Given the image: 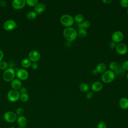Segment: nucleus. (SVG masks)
<instances>
[{
    "mask_svg": "<svg viewBox=\"0 0 128 128\" xmlns=\"http://www.w3.org/2000/svg\"><path fill=\"white\" fill-rule=\"evenodd\" d=\"M112 2V0H102V2H103L104 3L106 4H108L110 2Z\"/></svg>",
    "mask_w": 128,
    "mask_h": 128,
    "instance_id": "nucleus-38",
    "label": "nucleus"
},
{
    "mask_svg": "<svg viewBox=\"0 0 128 128\" xmlns=\"http://www.w3.org/2000/svg\"><path fill=\"white\" fill-rule=\"evenodd\" d=\"M82 24L83 28H84V29L88 28L90 26V22L88 20H84V21L82 22Z\"/></svg>",
    "mask_w": 128,
    "mask_h": 128,
    "instance_id": "nucleus-28",
    "label": "nucleus"
},
{
    "mask_svg": "<svg viewBox=\"0 0 128 128\" xmlns=\"http://www.w3.org/2000/svg\"><path fill=\"white\" fill-rule=\"evenodd\" d=\"M9 128H15V127H10Z\"/></svg>",
    "mask_w": 128,
    "mask_h": 128,
    "instance_id": "nucleus-43",
    "label": "nucleus"
},
{
    "mask_svg": "<svg viewBox=\"0 0 128 128\" xmlns=\"http://www.w3.org/2000/svg\"><path fill=\"white\" fill-rule=\"evenodd\" d=\"M92 74H94V75H96V74H98V71L96 70L95 68V69L92 70Z\"/></svg>",
    "mask_w": 128,
    "mask_h": 128,
    "instance_id": "nucleus-40",
    "label": "nucleus"
},
{
    "mask_svg": "<svg viewBox=\"0 0 128 128\" xmlns=\"http://www.w3.org/2000/svg\"><path fill=\"white\" fill-rule=\"evenodd\" d=\"M127 14H128V8H127Z\"/></svg>",
    "mask_w": 128,
    "mask_h": 128,
    "instance_id": "nucleus-42",
    "label": "nucleus"
},
{
    "mask_svg": "<svg viewBox=\"0 0 128 128\" xmlns=\"http://www.w3.org/2000/svg\"><path fill=\"white\" fill-rule=\"evenodd\" d=\"M74 20L76 22L77 24H80L82 22L84 21V18L83 14H76L74 16Z\"/></svg>",
    "mask_w": 128,
    "mask_h": 128,
    "instance_id": "nucleus-20",
    "label": "nucleus"
},
{
    "mask_svg": "<svg viewBox=\"0 0 128 128\" xmlns=\"http://www.w3.org/2000/svg\"><path fill=\"white\" fill-rule=\"evenodd\" d=\"M108 67H109V70H110L114 72L118 67V64L117 62H114V61H112V62L110 63Z\"/></svg>",
    "mask_w": 128,
    "mask_h": 128,
    "instance_id": "nucleus-22",
    "label": "nucleus"
},
{
    "mask_svg": "<svg viewBox=\"0 0 128 128\" xmlns=\"http://www.w3.org/2000/svg\"><path fill=\"white\" fill-rule=\"evenodd\" d=\"M20 98L21 101L23 102H27L29 98V96L28 94H22L20 95Z\"/></svg>",
    "mask_w": 128,
    "mask_h": 128,
    "instance_id": "nucleus-26",
    "label": "nucleus"
},
{
    "mask_svg": "<svg viewBox=\"0 0 128 128\" xmlns=\"http://www.w3.org/2000/svg\"><path fill=\"white\" fill-rule=\"evenodd\" d=\"M122 68L123 70L128 71V60H126L122 62Z\"/></svg>",
    "mask_w": 128,
    "mask_h": 128,
    "instance_id": "nucleus-30",
    "label": "nucleus"
},
{
    "mask_svg": "<svg viewBox=\"0 0 128 128\" xmlns=\"http://www.w3.org/2000/svg\"><path fill=\"white\" fill-rule=\"evenodd\" d=\"M4 54L2 50H0V62L1 61H2V60L3 58H4Z\"/></svg>",
    "mask_w": 128,
    "mask_h": 128,
    "instance_id": "nucleus-37",
    "label": "nucleus"
},
{
    "mask_svg": "<svg viewBox=\"0 0 128 128\" xmlns=\"http://www.w3.org/2000/svg\"><path fill=\"white\" fill-rule=\"evenodd\" d=\"M17 122L20 126H24L25 127L28 123V120L26 118L23 116H18L17 118Z\"/></svg>",
    "mask_w": 128,
    "mask_h": 128,
    "instance_id": "nucleus-17",
    "label": "nucleus"
},
{
    "mask_svg": "<svg viewBox=\"0 0 128 128\" xmlns=\"http://www.w3.org/2000/svg\"><path fill=\"white\" fill-rule=\"evenodd\" d=\"M26 4L31 6H35L38 4V0H26Z\"/></svg>",
    "mask_w": 128,
    "mask_h": 128,
    "instance_id": "nucleus-25",
    "label": "nucleus"
},
{
    "mask_svg": "<svg viewBox=\"0 0 128 128\" xmlns=\"http://www.w3.org/2000/svg\"><path fill=\"white\" fill-rule=\"evenodd\" d=\"M79 89L82 92H88L89 91L90 86L86 82H82L79 86Z\"/></svg>",
    "mask_w": 128,
    "mask_h": 128,
    "instance_id": "nucleus-19",
    "label": "nucleus"
},
{
    "mask_svg": "<svg viewBox=\"0 0 128 128\" xmlns=\"http://www.w3.org/2000/svg\"><path fill=\"white\" fill-rule=\"evenodd\" d=\"M40 58V53L36 50H31L28 54V59L31 62H36Z\"/></svg>",
    "mask_w": 128,
    "mask_h": 128,
    "instance_id": "nucleus-11",
    "label": "nucleus"
},
{
    "mask_svg": "<svg viewBox=\"0 0 128 128\" xmlns=\"http://www.w3.org/2000/svg\"><path fill=\"white\" fill-rule=\"evenodd\" d=\"M8 63L5 61H1L0 62V69L6 70L8 68Z\"/></svg>",
    "mask_w": 128,
    "mask_h": 128,
    "instance_id": "nucleus-27",
    "label": "nucleus"
},
{
    "mask_svg": "<svg viewBox=\"0 0 128 128\" xmlns=\"http://www.w3.org/2000/svg\"><path fill=\"white\" fill-rule=\"evenodd\" d=\"M97 128H106V124L104 122H100L97 126Z\"/></svg>",
    "mask_w": 128,
    "mask_h": 128,
    "instance_id": "nucleus-33",
    "label": "nucleus"
},
{
    "mask_svg": "<svg viewBox=\"0 0 128 128\" xmlns=\"http://www.w3.org/2000/svg\"><path fill=\"white\" fill-rule=\"evenodd\" d=\"M126 78H127V79H128V72L127 74H126Z\"/></svg>",
    "mask_w": 128,
    "mask_h": 128,
    "instance_id": "nucleus-41",
    "label": "nucleus"
},
{
    "mask_svg": "<svg viewBox=\"0 0 128 128\" xmlns=\"http://www.w3.org/2000/svg\"><path fill=\"white\" fill-rule=\"evenodd\" d=\"M16 76L20 80H26L28 77V73L26 70L20 68L16 70Z\"/></svg>",
    "mask_w": 128,
    "mask_h": 128,
    "instance_id": "nucleus-9",
    "label": "nucleus"
},
{
    "mask_svg": "<svg viewBox=\"0 0 128 128\" xmlns=\"http://www.w3.org/2000/svg\"><path fill=\"white\" fill-rule=\"evenodd\" d=\"M16 74V73L15 70L12 68H8L3 72L2 78L6 82H11L14 79Z\"/></svg>",
    "mask_w": 128,
    "mask_h": 128,
    "instance_id": "nucleus-4",
    "label": "nucleus"
},
{
    "mask_svg": "<svg viewBox=\"0 0 128 128\" xmlns=\"http://www.w3.org/2000/svg\"><path fill=\"white\" fill-rule=\"evenodd\" d=\"M106 65L104 62H100L98 64L96 68V69L98 71V73H104L106 70Z\"/></svg>",
    "mask_w": 128,
    "mask_h": 128,
    "instance_id": "nucleus-18",
    "label": "nucleus"
},
{
    "mask_svg": "<svg viewBox=\"0 0 128 128\" xmlns=\"http://www.w3.org/2000/svg\"><path fill=\"white\" fill-rule=\"evenodd\" d=\"M20 92L22 94H26L27 92V89L25 87H21L20 89Z\"/></svg>",
    "mask_w": 128,
    "mask_h": 128,
    "instance_id": "nucleus-36",
    "label": "nucleus"
},
{
    "mask_svg": "<svg viewBox=\"0 0 128 128\" xmlns=\"http://www.w3.org/2000/svg\"><path fill=\"white\" fill-rule=\"evenodd\" d=\"M18 118L16 114L12 111H8L4 114V120L9 123H12L16 120Z\"/></svg>",
    "mask_w": 128,
    "mask_h": 128,
    "instance_id": "nucleus-6",
    "label": "nucleus"
},
{
    "mask_svg": "<svg viewBox=\"0 0 128 128\" xmlns=\"http://www.w3.org/2000/svg\"><path fill=\"white\" fill-rule=\"evenodd\" d=\"M20 97V94L18 90H10L8 94L7 98L8 100L11 102H15L18 100Z\"/></svg>",
    "mask_w": 128,
    "mask_h": 128,
    "instance_id": "nucleus-5",
    "label": "nucleus"
},
{
    "mask_svg": "<svg viewBox=\"0 0 128 128\" xmlns=\"http://www.w3.org/2000/svg\"><path fill=\"white\" fill-rule=\"evenodd\" d=\"M87 35V31L86 29L82 28L78 30V36L80 38H84Z\"/></svg>",
    "mask_w": 128,
    "mask_h": 128,
    "instance_id": "nucleus-23",
    "label": "nucleus"
},
{
    "mask_svg": "<svg viewBox=\"0 0 128 128\" xmlns=\"http://www.w3.org/2000/svg\"><path fill=\"white\" fill-rule=\"evenodd\" d=\"M116 44L113 41H112L108 43V47L110 49H114L116 48Z\"/></svg>",
    "mask_w": 128,
    "mask_h": 128,
    "instance_id": "nucleus-34",
    "label": "nucleus"
},
{
    "mask_svg": "<svg viewBox=\"0 0 128 128\" xmlns=\"http://www.w3.org/2000/svg\"><path fill=\"white\" fill-rule=\"evenodd\" d=\"M116 74L114 72L108 70H106L102 74L101 79L104 82L108 84L112 82L114 80Z\"/></svg>",
    "mask_w": 128,
    "mask_h": 128,
    "instance_id": "nucleus-3",
    "label": "nucleus"
},
{
    "mask_svg": "<svg viewBox=\"0 0 128 128\" xmlns=\"http://www.w3.org/2000/svg\"><path fill=\"white\" fill-rule=\"evenodd\" d=\"M11 86L14 90H18L22 86V82L18 78H14L11 81Z\"/></svg>",
    "mask_w": 128,
    "mask_h": 128,
    "instance_id": "nucleus-16",
    "label": "nucleus"
},
{
    "mask_svg": "<svg viewBox=\"0 0 128 128\" xmlns=\"http://www.w3.org/2000/svg\"><path fill=\"white\" fill-rule=\"evenodd\" d=\"M124 38V34L120 30H116L112 35V41L116 44L121 42Z\"/></svg>",
    "mask_w": 128,
    "mask_h": 128,
    "instance_id": "nucleus-7",
    "label": "nucleus"
},
{
    "mask_svg": "<svg viewBox=\"0 0 128 128\" xmlns=\"http://www.w3.org/2000/svg\"><path fill=\"white\" fill-rule=\"evenodd\" d=\"M37 16V14L34 11H30L26 14V18L30 20L34 19Z\"/></svg>",
    "mask_w": 128,
    "mask_h": 128,
    "instance_id": "nucleus-24",
    "label": "nucleus"
},
{
    "mask_svg": "<svg viewBox=\"0 0 128 128\" xmlns=\"http://www.w3.org/2000/svg\"><path fill=\"white\" fill-rule=\"evenodd\" d=\"M120 4L124 8H128V0H121Z\"/></svg>",
    "mask_w": 128,
    "mask_h": 128,
    "instance_id": "nucleus-31",
    "label": "nucleus"
},
{
    "mask_svg": "<svg viewBox=\"0 0 128 128\" xmlns=\"http://www.w3.org/2000/svg\"><path fill=\"white\" fill-rule=\"evenodd\" d=\"M90 88L93 92H98L102 90L103 88V84L100 82L96 81L92 84Z\"/></svg>",
    "mask_w": 128,
    "mask_h": 128,
    "instance_id": "nucleus-13",
    "label": "nucleus"
},
{
    "mask_svg": "<svg viewBox=\"0 0 128 128\" xmlns=\"http://www.w3.org/2000/svg\"><path fill=\"white\" fill-rule=\"evenodd\" d=\"M26 4L25 0H14L12 2V7L16 10L23 8Z\"/></svg>",
    "mask_w": 128,
    "mask_h": 128,
    "instance_id": "nucleus-12",
    "label": "nucleus"
},
{
    "mask_svg": "<svg viewBox=\"0 0 128 128\" xmlns=\"http://www.w3.org/2000/svg\"><path fill=\"white\" fill-rule=\"evenodd\" d=\"M127 53H128V50H127Z\"/></svg>",
    "mask_w": 128,
    "mask_h": 128,
    "instance_id": "nucleus-44",
    "label": "nucleus"
},
{
    "mask_svg": "<svg viewBox=\"0 0 128 128\" xmlns=\"http://www.w3.org/2000/svg\"><path fill=\"white\" fill-rule=\"evenodd\" d=\"M119 106L124 110L128 108V98L125 97L121 98L119 100Z\"/></svg>",
    "mask_w": 128,
    "mask_h": 128,
    "instance_id": "nucleus-15",
    "label": "nucleus"
},
{
    "mask_svg": "<svg viewBox=\"0 0 128 128\" xmlns=\"http://www.w3.org/2000/svg\"><path fill=\"white\" fill-rule=\"evenodd\" d=\"M61 24L66 28L72 27L74 24V17L68 14H62L60 18Z\"/></svg>",
    "mask_w": 128,
    "mask_h": 128,
    "instance_id": "nucleus-2",
    "label": "nucleus"
},
{
    "mask_svg": "<svg viewBox=\"0 0 128 128\" xmlns=\"http://www.w3.org/2000/svg\"><path fill=\"white\" fill-rule=\"evenodd\" d=\"M46 5L42 2L38 3L34 7V12L37 14H42L46 10Z\"/></svg>",
    "mask_w": 128,
    "mask_h": 128,
    "instance_id": "nucleus-14",
    "label": "nucleus"
},
{
    "mask_svg": "<svg viewBox=\"0 0 128 128\" xmlns=\"http://www.w3.org/2000/svg\"><path fill=\"white\" fill-rule=\"evenodd\" d=\"M115 48L116 52L120 55H124L127 53L128 46L123 42H121L116 44Z\"/></svg>",
    "mask_w": 128,
    "mask_h": 128,
    "instance_id": "nucleus-8",
    "label": "nucleus"
},
{
    "mask_svg": "<svg viewBox=\"0 0 128 128\" xmlns=\"http://www.w3.org/2000/svg\"></svg>",
    "mask_w": 128,
    "mask_h": 128,
    "instance_id": "nucleus-45",
    "label": "nucleus"
},
{
    "mask_svg": "<svg viewBox=\"0 0 128 128\" xmlns=\"http://www.w3.org/2000/svg\"><path fill=\"white\" fill-rule=\"evenodd\" d=\"M63 35L68 42H72L78 37V32L74 28H66L63 31Z\"/></svg>",
    "mask_w": 128,
    "mask_h": 128,
    "instance_id": "nucleus-1",
    "label": "nucleus"
},
{
    "mask_svg": "<svg viewBox=\"0 0 128 128\" xmlns=\"http://www.w3.org/2000/svg\"><path fill=\"white\" fill-rule=\"evenodd\" d=\"M17 26L16 22L12 20H9L6 21L3 25L4 29L6 30H11Z\"/></svg>",
    "mask_w": 128,
    "mask_h": 128,
    "instance_id": "nucleus-10",
    "label": "nucleus"
},
{
    "mask_svg": "<svg viewBox=\"0 0 128 128\" xmlns=\"http://www.w3.org/2000/svg\"><path fill=\"white\" fill-rule=\"evenodd\" d=\"M94 96V92L92 91H88L86 92V97L88 99H91Z\"/></svg>",
    "mask_w": 128,
    "mask_h": 128,
    "instance_id": "nucleus-32",
    "label": "nucleus"
},
{
    "mask_svg": "<svg viewBox=\"0 0 128 128\" xmlns=\"http://www.w3.org/2000/svg\"><path fill=\"white\" fill-rule=\"evenodd\" d=\"M22 66L24 68H28L31 66L32 62L30 60V59L26 58L23 59L21 62Z\"/></svg>",
    "mask_w": 128,
    "mask_h": 128,
    "instance_id": "nucleus-21",
    "label": "nucleus"
},
{
    "mask_svg": "<svg viewBox=\"0 0 128 128\" xmlns=\"http://www.w3.org/2000/svg\"><path fill=\"white\" fill-rule=\"evenodd\" d=\"M6 1H4V0H2L0 2V5L2 6H6Z\"/></svg>",
    "mask_w": 128,
    "mask_h": 128,
    "instance_id": "nucleus-39",
    "label": "nucleus"
},
{
    "mask_svg": "<svg viewBox=\"0 0 128 128\" xmlns=\"http://www.w3.org/2000/svg\"><path fill=\"white\" fill-rule=\"evenodd\" d=\"M24 112V110L22 108H18L16 111V114L17 116H21Z\"/></svg>",
    "mask_w": 128,
    "mask_h": 128,
    "instance_id": "nucleus-29",
    "label": "nucleus"
},
{
    "mask_svg": "<svg viewBox=\"0 0 128 128\" xmlns=\"http://www.w3.org/2000/svg\"><path fill=\"white\" fill-rule=\"evenodd\" d=\"M31 67L33 70H36L38 67V64L36 62H33L32 63Z\"/></svg>",
    "mask_w": 128,
    "mask_h": 128,
    "instance_id": "nucleus-35",
    "label": "nucleus"
}]
</instances>
